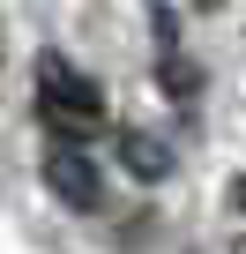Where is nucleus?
I'll return each mask as SVG.
<instances>
[{"mask_svg":"<svg viewBox=\"0 0 246 254\" xmlns=\"http://www.w3.org/2000/svg\"><path fill=\"white\" fill-rule=\"evenodd\" d=\"M38 112H45L52 135L82 142V135H97V127H104V90H97V75H82L75 60L45 53V60H38Z\"/></svg>","mask_w":246,"mask_h":254,"instance_id":"f257e3e1","label":"nucleus"},{"mask_svg":"<svg viewBox=\"0 0 246 254\" xmlns=\"http://www.w3.org/2000/svg\"><path fill=\"white\" fill-rule=\"evenodd\" d=\"M45 187L67 202V209H97L104 202V172H97V157L82 150V142H52V157H45Z\"/></svg>","mask_w":246,"mask_h":254,"instance_id":"f03ea898","label":"nucleus"},{"mask_svg":"<svg viewBox=\"0 0 246 254\" xmlns=\"http://www.w3.org/2000/svg\"><path fill=\"white\" fill-rule=\"evenodd\" d=\"M231 209H239V217H246V172H239V180H231Z\"/></svg>","mask_w":246,"mask_h":254,"instance_id":"20e7f679","label":"nucleus"},{"mask_svg":"<svg viewBox=\"0 0 246 254\" xmlns=\"http://www.w3.org/2000/svg\"><path fill=\"white\" fill-rule=\"evenodd\" d=\"M119 157H127V172H135V180H164V172H172V150H164V142H149V135H135V127L119 135Z\"/></svg>","mask_w":246,"mask_h":254,"instance_id":"7ed1b4c3","label":"nucleus"}]
</instances>
